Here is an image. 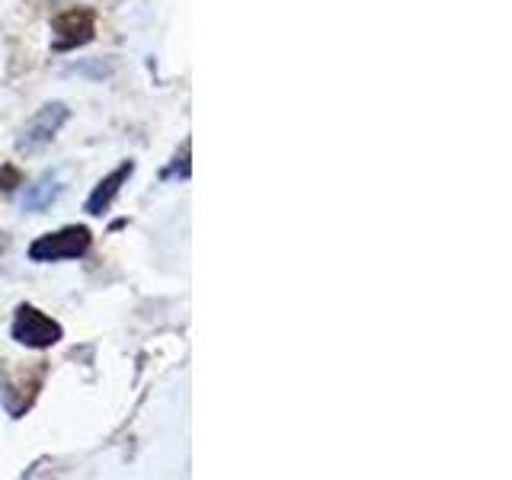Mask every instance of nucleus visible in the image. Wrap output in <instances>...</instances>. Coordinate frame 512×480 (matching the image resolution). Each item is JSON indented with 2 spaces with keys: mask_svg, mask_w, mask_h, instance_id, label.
<instances>
[{
  "mask_svg": "<svg viewBox=\"0 0 512 480\" xmlns=\"http://www.w3.org/2000/svg\"><path fill=\"white\" fill-rule=\"evenodd\" d=\"M7 244H10V240H7V234L0 231V250H7Z\"/></svg>",
  "mask_w": 512,
  "mask_h": 480,
  "instance_id": "nucleus-8",
  "label": "nucleus"
},
{
  "mask_svg": "<svg viewBox=\"0 0 512 480\" xmlns=\"http://www.w3.org/2000/svg\"><path fill=\"white\" fill-rule=\"evenodd\" d=\"M71 119V109L64 103H45L36 116H32L23 128L20 138H16V151L20 154H36L45 144H52L55 135L61 132V125Z\"/></svg>",
  "mask_w": 512,
  "mask_h": 480,
  "instance_id": "nucleus-2",
  "label": "nucleus"
},
{
  "mask_svg": "<svg viewBox=\"0 0 512 480\" xmlns=\"http://www.w3.org/2000/svg\"><path fill=\"white\" fill-rule=\"evenodd\" d=\"M132 173H135V164H132V160H125V164H119L106 176V180L96 183V189L90 192V199H87V215H103L106 208L112 205V199L122 192V186L128 183V176H132Z\"/></svg>",
  "mask_w": 512,
  "mask_h": 480,
  "instance_id": "nucleus-5",
  "label": "nucleus"
},
{
  "mask_svg": "<svg viewBox=\"0 0 512 480\" xmlns=\"http://www.w3.org/2000/svg\"><path fill=\"white\" fill-rule=\"evenodd\" d=\"M64 336L58 320H52L48 314H42L39 308H32V304H20L16 308V317H13V340L20 346H29V349H48L55 346Z\"/></svg>",
  "mask_w": 512,
  "mask_h": 480,
  "instance_id": "nucleus-3",
  "label": "nucleus"
},
{
  "mask_svg": "<svg viewBox=\"0 0 512 480\" xmlns=\"http://www.w3.org/2000/svg\"><path fill=\"white\" fill-rule=\"evenodd\" d=\"M16 186H23V173L16 170L13 164H4V167H0V192H10Z\"/></svg>",
  "mask_w": 512,
  "mask_h": 480,
  "instance_id": "nucleus-7",
  "label": "nucleus"
},
{
  "mask_svg": "<svg viewBox=\"0 0 512 480\" xmlns=\"http://www.w3.org/2000/svg\"><path fill=\"white\" fill-rule=\"evenodd\" d=\"M55 29V48L61 52H68V48H77V45H87L96 32V13L87 10V7H74L68 13H61L58 20L52 23Z\"/></svg>",
  "mask_w": 512,
  "mask_h": 480,
  "instance_id": "nucleus-4",
  "label": "nucleus"
},
{
  "mask_svg": "<svg viewBox=\"0 0 512 480\" xmlns=\"http://www.w3.org/2000/svg\"><path fill=\"white\" fill-rule=\"evenodd\" d=\"M58 196H61V180H58V176H52V173H45L42 180L26 186L23 208H26V212H42V208H48Z\"/></svg>",
  "mask_w": 512,
  "mask_h": 480,
  "instance_id": "nucleus-6",
  "label": "nucleus"
},
{
  "mask_svg": "<svg viewBox=\"0 0 512 480\" xmlns=\"http://www.w3.org/2000/svg\"><path fill=\"white\" fill-rule=\"evenodd\" d=\"M93 244V234L84 224H71V228H61L55 234H42L36 244L29 247V256L36 263H58V260H77L84 256Z\"/></svg>",
  "mask_w": 512,
  "mask_h": 480,
  "instance_id": "nucleus-1",
  "label": "nucleus"
}]
</instances>
